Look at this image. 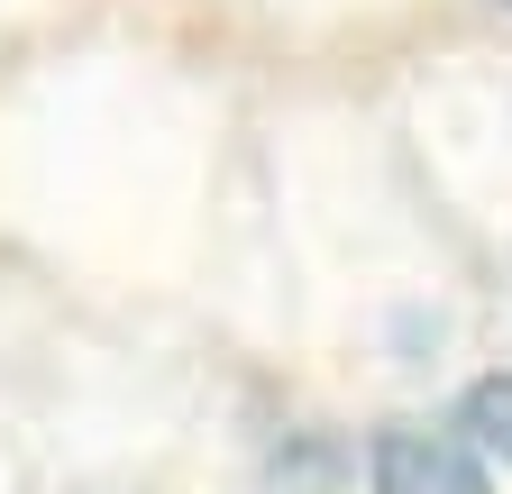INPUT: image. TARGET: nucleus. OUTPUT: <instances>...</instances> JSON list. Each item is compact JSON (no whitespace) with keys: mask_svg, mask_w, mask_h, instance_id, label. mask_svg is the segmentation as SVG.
<instances>
[{"mask_svg":"<svg viewBox=\"0 0 512 494\" xmlns=\"http://www.w3.org/2000/svg\"><path fill=\"white\" fill-rule=\"evenodd\" d=\"M366 476H375V494H494L485 458L467 440H448V430H421V421L375 430Z\"/></svg>","mask_w":512,"mask_h":494,"instance_id":"f257e3e1","label":"nucleus"},{"mask_svg":"<svg viewBox=\"0 0 512 494\" xmlns=\"http://www.w3.org/2000/svg\"><path fill=\"white\" fill-rule=\"evenodd\" d=\"M448 440H467L485 467H512V366H494V376H476V385L458 394Z\"/></svg>","mask_w":512,"mask_h":494,"instance_id":"f03ea898","label":"nucleus"}]
</instances>
